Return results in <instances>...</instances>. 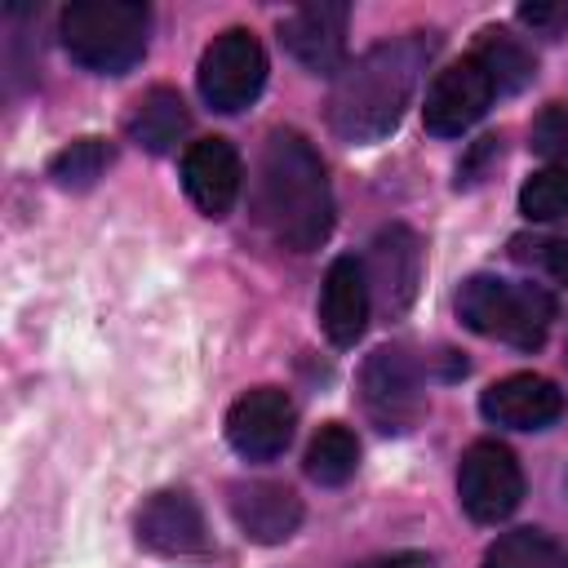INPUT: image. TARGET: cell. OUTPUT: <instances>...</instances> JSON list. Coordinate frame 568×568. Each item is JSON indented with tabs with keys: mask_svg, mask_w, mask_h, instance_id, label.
I'll list each match as a JSON object with an SVG mask.
<instances>
[{
	"mask_svg": "<svg viewBox=\"0 0 568 568\" xmlns=\"http://www.w3.org/2000/svg\"><path fill=\"white\" fill-rule=\"evenodd\" d=\"M106 164H111V146L102 138H80L49 160V178L62 191H84L106 173Z\"/></svg>",
	"mask_w": 568,
	"mask_h": 568,
	"instance_id": "21",
	"label": "cell"
},
{
	"mask_svg": "<svg viewBox=\"0 0 568 568\" xmlns=\"http://www.w3.org/2000/svg\"><path fill=\"white\" fill-rule=\"evenodd\" d=\"M355 568H435V559L422 555V550H395V555L364 559V564H355Z\"/></svg>",
	"mask_w": 568,
	"mask_h": 568,
	"instance_id": "26",
	"label": "cell"
},
{
	"mask_svg": "<svg viewBox=\"0 0 568 568\" xmlns=\"http://www.w3.org/2000/svg\"><path fill=\"white\" fill-rule=\"evenodd\" d=\"M519 209L532 222H555L568 217V169H541L524 182L519 191Z\"/></svg>",
	"mask_w": 568,
	"mask_h": 568,
	"instance_id": "22",
	"label": "cell"
},
{
	"mask_svg": "<svg viewBox=\"0 0 568 568\" xmlns=\"http://www.w3.org/2000/svg\"><path fill=\"white\" fill-rule=\"evenodd\" d=\"M484 568H568V550L541 528H515L488 546Z\"/></svg>",
	"mask_w": 568,
	"mask_h": 568,
	"instance_id": "19",
	"label": "cell"
},
{
	"mask_svg": "<svg viewBox=\"0 0 568 568\" xmlns=\"http://www.w3.org/2000/svg\"><path fill=\"white\" fill-rule=\"evenodd\" d=\"M138 541L155 555H195L204 550V515L186 493H155L138 510Z\"/></svg>",
	"mask_w": 568,
	"mask_h": 568,
	"instance_id": "16",
	"label": "cell"
},
{
	"mask_svg": "<svg viewBox=\"0 0 568 568\" xmlns=\"http://www.w3.org/2000/svg\"><path fill=\"white\" fill-rule=\"evenodd\" d=\"M346 22H351V9L337 4V0H315V4H302L293 9L284 22H280V40L284 49L315 75H333L342 71V58H346Z\"/></svg>",
	"mask_w": 568,
	"mask_h": 568,
	"instance_id": "11",
	"label": "cell"
},
{
	"mask_svg": "<svg viewBox=\"0 0 568 568\" xmlns=\"http://www.w3.org/2000/svg\"><path fill=\"white\" fill-rule=\"evenodd\" d=\"M257 217L271 231V240L293 253L320 248L333 231V191H328L324 160L293 129H275L262 146Z\"/></svg>",
	"mask_w": 568,
	"mask_h": 568,
	"instance_id": "2",
	"label": "cell"
},
{
	"mask_svg": "<svg viewBox=\"0 0 568 568\" xmlns=\"http://www.w3.org/2000/svg\"><path fill=\"white\" fill-rule=\"evenodd\" d=\"M457 497L475 524H501L524 497V475H519L515 453L497 439L470 444L457 470Z\"/></svg>",
	"mask_w": 568,
	"mask_h": 568,
	"instance_id": "7",
	"label": "cell"
},
{
	"mask_svg": "<svg viewBox=\"0 0 568 568\" xmlns=\"http://www.w3.org/2000/svg\"><path fill=\"white\" fill-rule=\"evenodd\" d=\"M493 80L488 71L475 62V58H462L453 67H444L430 89H426V106H422V120H426V133L435 138H457L466 133L493 102Z\"/></svg>",
	"mask_w": 568,
	"mask_h": 568,
	"instance_id": "9",
	"label": "cell"
},
{
	"mask_svg": "<svg viewBox=\"0 0 568 568\" xmlns=\"http://www.w3.org/2000/svg\"><path fill=\"white\" fill-rule=\"evenodd\" d=\"M470 58L488 71V80H493V89H497V93H519V89L537 75L532 53H528L515 36H506V31H484Z\"/></svg>",
	"mask_w": 568,
	"mask_h": 568,
	"instance_id": "18",
	"label": "cell"
},
{
	"mask_svg": "<svg viewBox=\"0 0 568 568\" xmlns=\"http://www.w3.org/2000/svg\"><path fill=\"white\" fill-rule=\"evenodd\" d=\"M355 466H359V439L342 422L320 426V435L306 448V475L315 484H324V488H337V484H346L355 475Z\"/></svg>",
	"mask_w": 568,
	"mask_h": 568,
	"instance_id": "20",
	"label": "cell"
},
{
	"mask_svg": "<svg viewBox=\"0 0 568 568\" xmlns=\"http://www.w3.org/2000/svg\"><path fill=\"white\" fill-rule=\"evenodd\" d=\"M368 293L386 315H404L422 284V244L404 222H390L377 231L368 253Z\"/></svg>",
	"mask_w": 568,
	"mask_h": 568,
	"instance_id": "10",
	"label": "cell"
},
{
	"mask_svg": "<svg viewBox=\"0 0 568 568\" xmlns=\"http://www.w3.org/2000/svg\"><path fill=\"white\" fill-rule=\"evenodd\" d=\"M368 311H373V293H368V271L359 257L342 253L333 257L324 288H320V328L333 346H355L368 328Z\"/></svg>",
	"mask_w": 568,
	"mask_h": 568,
	"instance_id": "12",
	"label": "cell"
},
{
	"mask_svg": "<svg viewBox=\"0 0 568 568\" xmlns=\"http://www.w3.org/2000/svg\"><path fill=\"white\" fill-rule=\"evenodd\" d=\"M240 155L226 138H204L191 142L182 155V186L191 195V204L209 217H226L235 195H240Z\"/></svg>",
	"mask_w": 568,
	"mask_h": 568,
	"instance_id": "15",
	"label": "cell"
},
{
	"mask_svg": "<svg viewBox=\"0 0 568 568\" xmlns=\"http://www.w3.org/2000/svg\"><path fill=\"white\" fill-rule=\"evenodd\" d=\"M293 399L280 386H253L244 390L226 413V444L244 462H271L293 439Z\"/></svg>",
	"mask_w": 568,
	"mask_h": 568,
	"instance_id": "8",
	"label": "cell"
},
{
	"mask_svg": "<svg viewBox=\"0 0 568 568\" xmlns=\"http://www.w3.org/2000/svg\"><path fill=\"white\" fill-rule=\"evenodd\" d=\"M457 315L479 337L515 351H537L555 320V297L541 284H515L501 275H470L457 293Z\"/></svg>",
	"mask_w": 568,
	"mask_h": 568,
	"instance_id": "4",
	"label": "cell"
},
{
	"mask_svg": "<svg viewBox=\"0 0 568 568\" xmlns=\"http://www.w3.org/2000/svg\"><path fill=\"white\" fill-rule=\"evenodd\" d=\"M231 519L235 528L257 546H280L302 524V501L293 488L275 479H244L231 484Z\"/></svg>",
	"mask_w": 568,
	"mask_h": 568,
	"instance_id": "14",
	"label": "cell"
},
{
	"mask_svg": "<svg viewBox=\"0 0 568 568\" xmlns=\"http://www.w3.org/2000/svg\"><path fill=\"white\" fill-rule=\"evenodd\" d=\"M532 151L546 160H568V106H546L532 120Z\"/></svg>",
	"mask_w": 568,
	"mask_h": 568,
	"instance_id": "23",
	"label": "cell"
},
{
	"mask_svg": "<svg viewBox=\"0 0 568 568\" xmlns=\"http://www.w3.org/2000/svg\"><path fill=\"white\" fill-rule=\"evenodd\" d=\"M541 266H546L559 284H568V235H555V240L541 244Z\"/></svg>",
	"mask_w": 568,
	"mask_h": 568,
	"instance_id": "25",
	"label": "cell"
},
{
	"mask_svg": "<svg viewBox=\"0 0 568 568\" xmlns=\"http://www.w3.org/2000/svg\"><path fill=\"white\" fill-rule=\"evenodd\" d=\"M426 58H430V40H426V31H413V36L373 44L351 67H342L333 80V93H328L333 133L355 146L382 142L404 120Z\"/></svg>",
	"mask_w": 568,
	"mask_h": 568,
	"instance_id": "1",
	"label": "cell"
},
{
	"mask_svg": "<svg viewBox=\"0 0 568 568\" xmlns=\"http://www.w3.org/2000/svg\"><path fill=\"white\" fill-rule=\"evenodd\" d=\"M519 22L532 27V31L555 36L559 27H568V0H559V4H519Z\"/></svg>",
	"mask_w": 568,
	"mask_h": 568,
	"instance_id": "24",
	"label": "cell"
},
{
	"mask_svg": "<svg viewBox=\"0 0 568 568\" xmlns=\"http://www.w3.org/2000/svg\"><path fill=\"white\" fill-rule=\"evenodd\" d=\"M359 399H364V413L373 417V426L386 430V435H408L422 422V413H426L417 364L399 346H377L364 359V368H359Z\"/></svg>",
	"mask_w": 568,
	"mask_h": 568,
	"instance_id": "6",
	"label": "cell"
},
{
	"mask_svg": "<svg viewBox=\"0 0 568 568\" xmlns=\"http://www.w3.org/2000/svg\"><path fill=\"white\" fill-rule=\"evenodd\" d=\"M479 413L493 426H510V430H546L550 422H559L564 413V390L550 377L537 373H510L501 382H493L479 395Z\"/></svg>",
	"mask_w": 568,
	"mask_h": 568,
	"instance_id": "13",
	"label": "cell"
},
{
	"mask_svg": "<svg viewBox=\"0 0 568 568\" xmlns=\"http://www.w3.org/2000/svg\"><path fill=\"white\" fill-rule=\"evenodd\" d=\"M195 84H200V98L213 111H222V115L244 111L266 84V53H262L257 36L244 31V27H231V31L213 36V44L200 53Z\"/></svg>",
	"mask_w": 568,
	"mask_h": 568,
	"instance_id": "5",
	"label": "cell"
},
{
	"mask_svg": "<svg viewBox=\"0 0 568 568\" xmlns=\"http://www.w3.org/2000/svg\"><path fill=\"white\" fill-rule=\"evenodd\" d=\"M151 9L138 0H80L62 9V49L98 75H124L146 53Z\"/></svg>",
	"mask_w": 568,
	"mask_h": 568,
	"instance_id": "3",
	"label": "cell"
},
{
	"mask_svg": "<svg viewBox=\"0 0 568 568\" xmlns=\"http://www.w3.org/2000/svg\"><path fill=\"white\" fill-rule=\"evenodd\" d=\"M129 142H138L151 155H169L178 146V138L186 133V106L173 89H151L133 102L129 120H124Z\"/></svg>",
	"mask_w": 568,
	"mask_h": 568,
	"instance_id": "17",
	"label": "cell"
}]
</instances>
